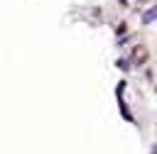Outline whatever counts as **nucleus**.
I'll return each instance as SVG.
<instances>
[{"label": "nucleus", "instance_id": "nucleus-1", "mask_svg": "<svg viewBox=\"0 0 157 154\" xmlns=\"http://www.w3.org/2000/svg\"><path fill=\"white\" fill-rule=\"evenodd\" d=\"M155 17H157V7H152L150 12H145V15H142V20H145V22H152Z\"/></svg>", "mask_w": 157, "mask_h": 154}]
</instances>
